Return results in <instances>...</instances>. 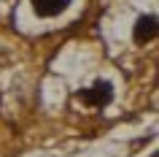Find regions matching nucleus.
Segmentation results:
<instances>
[{
	"mask_svg": "<svg viewBox=\"0 0 159 157\" xmlns=\"http://www.w3.org/2000/svg\"><path fill=\"white\" fill-rule=\"evenodd\" d=\"M78 98L84 100L86 106L102 108V106H108L111 98H113V87H111L108 81H97V84H92L89 90H81V95H78Z\"/></svg>",
	"mask_w": 159,
	"mask_h": 157,
	"instance_id": "obj_1",
	"label": "nucleus"
},
{
	"mask_svg": "<svg viewBox=\"0 0 159 157\" xmlns=\"http://www.w3.org/2000/svg\"><path fill=\"white\" fill-rule=\"evenodd\" d=\"M154 35H157V17H140L135 22V30H132V38L135 43H148L154 41Z\"/></svg>",
	"mask_w": 159,
	"mask_h": 157,
	"instance_id": "obj_2",
	"label": "nucleus"
},
{
	"mask_svg": "<svg viewBox=\"0 0 159 157\" xmlns=\"http://www.w3.org/2000/svg\"><path fill=\"white\" fill-rule=\"evenodd\" d=\"M70 6V0H33V11L38 17L49 19V17H57Z\"/></svg>",
	"mask_w": 159,
	"mask_h": 157,
	"instance_id": "obj_3",
	"label": "nucleus"
}]
</instances>
